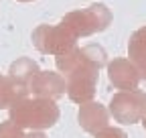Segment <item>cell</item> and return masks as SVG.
Returning <instances> with one entry per match:
<instances>
[{"label": "cell", "instance_id": "8992f818", "mask_svg": "<svg viewBox=\"0 0 146 138\" xmlns=\"http://www.w3.org/2000/svg\"><path fill=\"white\" fill-rule=\"evenodd\" d=\"M36 73H39V67H36V63L31 61V59H27V57L18 59V61L12 63V67H10V77H12L14 81H18L21 85L29 83Z\"/></svg>", "mask_w": 146, "mask_h": 138}, {"label": "cell", "instance_id": "5b68a950", "mask_svg": "<svg viewBox=\"0 0 146 138\" xmlns=\"http://www.w3.org/2000/svg\"><path fill=\"white\" fill-rule=\"evenodd\" d=\"M25 85L14 81L12 77H0V108L12 106L14 102L25 98Z\"/></svg>", "mask_w": 146, "mask_h": 138}, {"label": "cell", "instance_id": "7a4b0ae2", "mask_svg": "<svg viewBox=\"0 0 146 138\" xmlns=\"http://www.w3.org/2000/svg\"><path fill=\"white\" fill-rule=\"evenodd\" d=\"M110 23V10L104 4H94L87 10H77V12H69L61 25L73 34V37H87V34L104 31Z\"/></svg>", "mask_w": 146, "mask_h": 138}, {"label": "cell", "instance_id": "3957f363", "mask_svg": "<svg viewBox=\"0 0 146 138\" xmlns=\"http://www.w3.org/2000/svg\"><path fill=\"white\" fill-rule=\"evenodd\" d=\"M33 43L41 53H51V55H63L75 47V37L63 27H51V25H41L33 33Z\"/></svg>", "mask_w": 146, "mask_h": 138}, {"label": "cell", "instance_id": "ba28073f", "mask_svg": "<svg viewBox=\"0 0 146 138\" xmlns=\"http://www.w3.org/2000/svg\"><path fill=\"white\" fill-rule=\"evenodd\" d=\"M31 138H45L43 134H35V136H31Z\"/></svg>", "mask_w": 146, "mask_h": 138}, {"label": "cell", "instance_id": "9c48e42d", "mask_svg": "<svg viewBox=\"0 0 146 138\" xmlns=\"http://www.w3.org/2000/svg\"><path fill=\"white\" fill-rule=\"evenodd\" d=\"M18 2H33V0H18Z\"/></svg>", "mask_w": 146, "mask_h": 138}, {"label": "cell", "instance_id": "52a82bcc", "mask_svg": "<svg viewBox=\"0 0 146 138\" xmlns=\"http://www.w3.org/2000/svg\"><path fill=\"white\" fill-rule=\"evenodd\" d=\"M0 138H25V134H23V128L10 120V122L0 124Z\"/></svg>", "mask_w": 146, "mask_h": 138}, {"label": "cell", "instance_id": "6da1fadb", "mask_svg": "<svg viewBox=\"0 0 146 138\" xmlns=\"http://www.w3.org/2000/svg\"><path fill=\"white\" fill-rule=\"evenodd\" d=\"M10 118L21 128H49L57 122L59 110L47 98L36 100H18L12 104Z\"/></svg>", "mask_w": 146, "mask_h": 138}, {"label": "cell", "instance_id": "277c9868", "mask_svg": "<svg viewBox=\"0 0 146 138\" xmlns=\"http://www.w3.org/2000/svg\"><path fill=\"white\" fill-rule=\"evenodd\" d=\"M31 90L33 94H36L39 98H47L53 100L63 94L65 90V81L57 75V73H51V71H39L33 79H31Z\"/></svg>", "mask_w": 146, "mask_h": 138}]
</instances>
